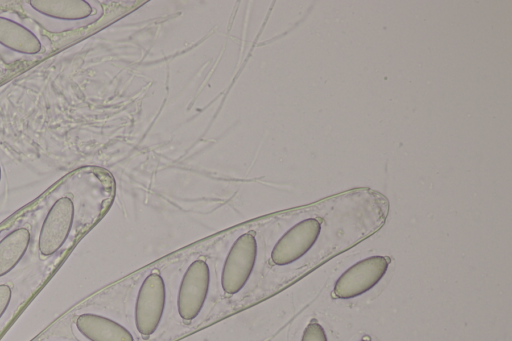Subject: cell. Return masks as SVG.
I'll return each instance as SVG.
<instances>
[{"mask_svg": "<svg viewBox=\"0 0 512 341\" xmlns=\"http://www.w3.org/2000/svg\"><path fill=\"white\" fill-rule=\"evenodd\" d=\"M390 262L387 256H371L357 262L338 278L333 296L350 299L367 292L382 279Z\"/></svg>", "mask_w": 512, "mask_h": 341, "instance_id": "obj_3", "label": "cell"}, {"mask_svg": "<svg viewBox=\"0 0 512 341\" xmlns=\"http://www.w3.org/2000/svg\"><path fill=\"white\" fill-rule=\"evenodd\" d=\"M257 257V241L254 232L239 236L231 246L225 259L221 286L226 294L239 292L248 281Z\"/></svg>", "mask_w": 512, "mask_h": 341, "instance_id": "obj_1", "label": "cell"}, {"mask_svg": "<svg viewBox=\"0 0 512 341\" xmlns=\"http://www.w3.org/2000/svg\"><path fill=\"white\" fill-rule=\"evenodd\" d=\"M360 341H370V337L365 336V337H363Z\"/></svg>", "mask_w": 512, "mask_h": 341, "instance_id": "obj_12", "label": "cell"}, {"mask_svg": "<svg viewBox=\"0 0 512 341\" xmlns=\"http://www.w3.org/2000/svg\"><path fill=\"white\" fill-rule=\"evenodd\" d=\"M0 45L12 51L34 55L41 51L38 37L24 25L0 16Z\"/></svg>", "mask_w": 512, "mask_h": 341, "instance_id": "obj_7", "label": "cell"}, {"mask_svg": "<svg viewBox=\"0 0 512 341\" xmlns=\"http://www.w3.org/2000/svg\"><path fill=\"white\" fill-rule=\"evenodd\" d=\"M210 284V270L203 259L193 261L182 277L177 309L186 322L195 319L201 312L207 298Z\"/></svg>", "mask_w": 512, "mask_h": 341, "instance_id": "obj_4", "label": "cell"}, {"mask_svg": "<svg viewBox=\"0 0 512 341\" xmlns=\"http://www.w3.org/2000/svg\"><path fill=\"white\" fill-rule=\"evenodd\" d=\"M74 219V204L69 197H61L48 211L39 235V251L51 256L66 241Z\"/></svg>", "mask_w": 512, "mask_h": 341, "instance_id": "obj_5", "label": "cell"}, {"mask_svg": "<svg viewBox=\"0 0 512 341\" xmlns=\"http://www.w3.org/2000/svg\"><path fill=\"white\" fill-rule=\"evenodd\" d=\"M166 289L158 271L143 281L135 303L134 319L138 332L145 338L158 328L165 309Z\"/></svg>", "mask_w": 512, "mask_h": 341, "instance_id": "obj_2", "label": "cell"}, {"mask_svg": "<svg viewBox=\"0 0 512 341\" xmlns=\"http://www.w3.org/2000/svg\"><path fill=\"white\" fill-rule=\"evenodd\" d=\"M11 295V288L6 284H0V318L10 303Z\"/></svg>", "mask_w": 512, "mask_h": 341, "instance_id": "obj_11", "label": "cell"}, {"mask_svg": "<svg viewBox=\"0 0 512 341\" xmlns=\"http://www.w3.org/2000/svg\"><path fill=\"white\" fill-rule=\"evenodd\" d=\"M30 242L27 228H18L0 241V277L10 272L26 253Z\"/></svg>", "mask_w": 512, "mask_h": 341, "instance_id": "obj_9", "label": "cell"}, {"mask_svg": "<svg viewBox=\"0 0 512 341\" xmlns=\"http://www.w3.org/2000/svg\"><path fill=\"white\" fill-rule=\"evenodd\" d=\"M76 327L90 341H134L132 334L124 326L97 314L79 315Z\"/></svg>", "mask_w": 512, "mask_h": 341, "instance_id": "obj_6", "label": "cell"}, {"mask_svg": "<svg viewBox=\"0 0 512 341\" xmlns=\"http://www.w3.org/2000/svg\"><path fill=\"white\" fill-rule=\"evenodd\" d=\"M32 9L38 13L60 20H80L92 13V8L83 0H32Z\"/></svg>", "mask_w": 512, "mask_h": 341, "instance_id": "obj_8", "label": "cell"}, {"mask_svg": "<svg viewBox=\"0 0 512 341\" xmlns=\"http://www.w3.org/2000/svg\"><path fill=\"white\" fill-rule=\"evenodd\" d=\"M301 341H327L325 331L316 319H312L305 327Z\"/></svg>", "mask_w": 512, "mask_h": 341, "instance_id": "obj_10", "label": "cell"}]
</instances>
